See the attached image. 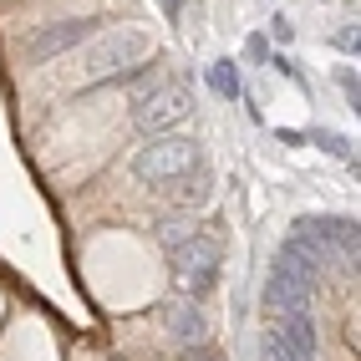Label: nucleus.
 <instances>
[{"mask_svg": "<svg viewBox=\"0 0 361 361\" xmlns=\"http://www.w3.org/2000/svg\"><path fill=\"white\" fill-rule=\"evenodd\" d=\"M194 168H199V142L178 137V133H163L148 148L133 153V178L137 183H173V178H188Z\"/></svg>", "mask_w": 361, "mask_h": 361, "instance_id": "f257e3e1", "label": "nucleus"}, {"mask_svg": "<svg viewBox=\"0 0 361 361\" xmlns=\"http://www.w3.org/2000/svg\"><path fill=\"white\" fill-rule=\"evenodd\" d=\"M173 270L188 285V300H204L214 290V280H219V245L209 234H188V245L173 250Z\"/></svg>", "mask_w": 361, "mask_h": 361, "instance_id": "f03ea898", "label": "nucleus"}, {"mask_svg": "<svg viewBox=\"0 0 361 361\" xmlns=\"http://www.w3.org/2000/svg\"><path fill=\"white\" fill-rule=\"evenodd\" d=\"M188 117V92L178 82H163L158 92H142V97H133V123L142 133H168V128H178Z\"/></svg>", "mask_w": 361, "mask_h": 361, "instance_id": "7ed1b4c3", "label": "nucleus"}, {"mask_svg": "<svg viewBox=\"0 0 361 361\" xmlns=\"http://www.w3.org/2000/svg\"><path fill=\"white\" fill-rule=\"evenodd\" d=\"M102 20L97 16H82V20H56V26H41V31H31L26 36V46H20V56L26 61H51V56H66L71 46H82L92 31H97Z\"/></svg>", "mask_w": 361, "mask_h": 361, "instance_id": "20e7f679", "label": "nucleus"}, {"mask_svg": "<svg viewBox=\"0 0 361 361\" xmlns=\"http://www.w3.org/2000/svg\"><path fill=\"white\" fill-rule=\"evenodd\" d=\"M148 51H153V41L142 36V31H112L97 51H92V77L117 82V77H123V66H142Z\"/></svg>", "mask_w": 361, "mask_h": 361, "instance_id": "39448f33", "label": "nucleus"}, {"mask_svg": "<svg viewBox=\"0 0 361 361\" xmlns=\"http://www.w3.org/2000/svg\"><path fill=\"white\" fill-rule=\"evenodd\" d=\"M270 336L290 351V361H316V321H310V310H275Z\"/></svg>", "mask_w": 361, "mask_h": 361, "instance_id": "423d86ee", "label": "nucleus"}, {"mask_svg": "<svg viewBox=\"0 0 361 361\" xmlns=\"http://www.w3.org/2000/svg\"><path fill=\"white\" fill-rule=\"evenodd\" d=\"M168 326H173L178 336H183V341H204V316H199V310H194V300H178L173 310H168Z\"/></svg>", "mask_w": 361, "mask_h": 361, "instance_id": "0eeeda50", "label": "nucleus"}, {"mask_svg": "<svg viewBox=\"0 0 361 361\" xmlns=\"http://www.w3.org/2000/svg\"><path fill=\"white\" fill-rule=\"evenodd\" d=\"M209 87L219 92V97H239V71H234L229 61H214V66H209Z\"/></svg>", "mask_w": 361, "mask_h": 361, "instance_id": "6e6552de", "label": "nucleus"}, {"mask_svg": "<svg viewBox=\"0 0 361 361\" xmlns=\"http://www.w3.org/2000/svg\"><path fill=\"white\" fill-rule=\"evenodd\" d=\"M209 188H214L209 173H204V168H194V183H183V188H178V204H204V199H209Z\"/></svg>", "mask_w": 361, "mask_h": 361, "instance_id": "1a4fd4ad", "label": "nucleus"}, {"mask_svg": "<svg viewBox=\"0 0 361 361\" xmlns=\"http://www.w3.org/2000/svg\"><path fill=\"white\" fill-rule=\"evenodd\" d=\"M336 82L351 92V107H356V71H351V66H341V71H336Z\"/></svg>", "mask_w": 361, "mask_h": 361, "instance_id": "9d476101", "label": "nucleus"}]
</instances>
